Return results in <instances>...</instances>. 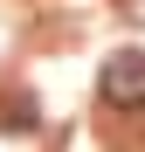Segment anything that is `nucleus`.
Returning a JSON list of instances; mask_svg holds the SVG:
<instances>
[{"label":"nucleus","mask_w":145,"mask_h":152,"mask_svg":"<svg viewBox=\"0 0 145 152\" xmlns=\"http://www.w3.org/2000/svg\"><path fill=\"white\" fill-rule=\"evenodd\" d=\"M97 90L117 111H145V48H117L104 62V76H97Z\"/></svg>","instance_id":"nucleus-1"}]
</instances>
